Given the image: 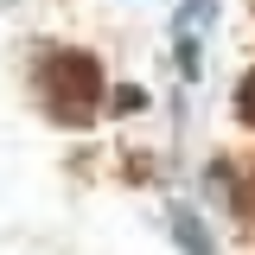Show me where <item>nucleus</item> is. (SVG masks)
I'll return each mask as SVG.
<instances>
[{"instance_id":"obj_2","label":"nucleus","mask_w":255,"mask_h":255,"mask_svg":"<svg viewBox=\"0 0 255 255\" xmlns=\"http://www.w3.org/2000/svg\"><path fill=\"white\" fill-rule=\"evenodd\" d=\"M172 236H179L185 255H217V236L198 223V211H172Z\"/></svg>"},{"instance_id":"obj_5","label":"nucleus","mask_w":255,"mask_h":255,"mask_svg":"<svg viewBox=\"0 0 255 255\" xmlns=\"http://www.w3.org/2000/svg\"><path fill=\"white\" fill-rule=\"evenodd\" d=\"M140 102H147V96L134 90V83H122V90H115V115H134V109H140Z\"/></svg>"},{"instance_id":"obj_1","label":"nucleus","mask_w":255,"mask_h":255,"mask_svg":"<svg viewBox=\"0 0 255 255\" xmlns=\"http://www.w3.org/2000/svg\"><path fill=\"white\" fill-rule=\"evenodd\" d=\"M45 102H51L58 122L83 128L102 109V64L90 51H51V64H45Z\"/></svg>"},{"instance_id":"obj_3","label":"nucleus","mask_w":255,"mask_h":255,"mask_svg":"<svg viewBox=\"0 0 255 255\" xmlns=\"http://www.w3.org/2000/svg\"><path fill=\"white\" fill-rule=\"evenodd\" d=\"M198 70H204V58H198V32H179V77L198 83Z\"/></svg>"},{"instance_id":"obj_4","label":"nucleus","mask_w":255,"mask_h":255,"mask_svg":"<svg viewBox=\"0 0 255 255\" xmlns=\"http://www.w3.org/2000/svg\"><path fill=\"white\" fill-rule=\"evenodd\" d=\"M236 115H243V122H255V70L243 77V90H236Z\"/></svg>"}]
</instances>
